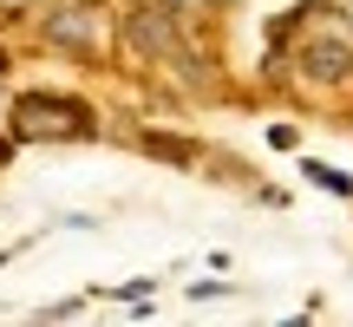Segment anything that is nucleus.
I'll use <instances>...</instances> for the list:
<instances>
[{"instance_id": "6", "label": "nucleus", "mask_w": 353, "mask_h": 327, "mask_svg": "<svg viewBox=\"0 0 353 327\" xmlns=\"http://www.w3.org/2000/svg\"><path fill=\"white\" fill-rule=\"evenodd\" d=\"M210 7H223V0H210Z\"/></svg>"}, {"instance_id": "3", "label": "nucleus", "mask_w": 353, "mask_h": 327, "mask_svg": "<svg viewBox=\"0 0 353 327\" xmlns=\"http://www.w3.org/2000/svg\"><path fill=\"white\" fill-rule=\"evenodd\" d=\"M125 39H131L138 52H157V59H164V52L176 46V26H170V13H157V7H131Z\"/></svg>"}, {"instance_id": "5", "label": "nucleus", "mask_w": 353, "mask_h": 327, "mask_svg": "<svg viewBox=\"0 0 353 327\" xmlns=\"http://www.w3.org/2000/svg\"><path fill=\"white\" fill-rule=\"evenodd\" d=\"M307 177H314V184H321V190H334V197H347V190H353V184H347V177H341V170H334V164H307Z\"/></svg>"}, {"instance_id": "1", "label": "nucleus", "mask_w": 353, "mask_h": 327, "mask_svg": "<svg viewBox=\"0 0 353 327\" xmlns=\"http://www.w3.org/2000/svg\"><path fill=\"white\" fill-rule=\"evenodd\" d=\"M13 131L20 138H85L92 112L72 105V99H20L13 105Z\"/></svg>"}, {"instance_id": "2", "label": "nucleus", "mask_w": 353, "mask_h": 327, "mask_svg": "<svg viewBox=\"0 0 353 327\" xmlns=\"http://www.w3.org/2000/svg\"><path fill=\"white\" fill-rule=\"evenodd\" d=\"M46 39L65 52H99V13L92 7H65L59 20H46Z\"/></svg>"}, {"instance_id": "4", "label": "nucleus", "mask_w": 353, "mask_h": 327, "mask_svg": "<svg viewBox=\"0 0 353 327\" xmlns=\"http://www.w3.org/2000/svg\"><path fill=\"white\" fill-rule=\"evenodd\" d=\"M301 66L334 86V79H347V46H341V39H307V46H301Z\"/></svg>"}]
</instances>
